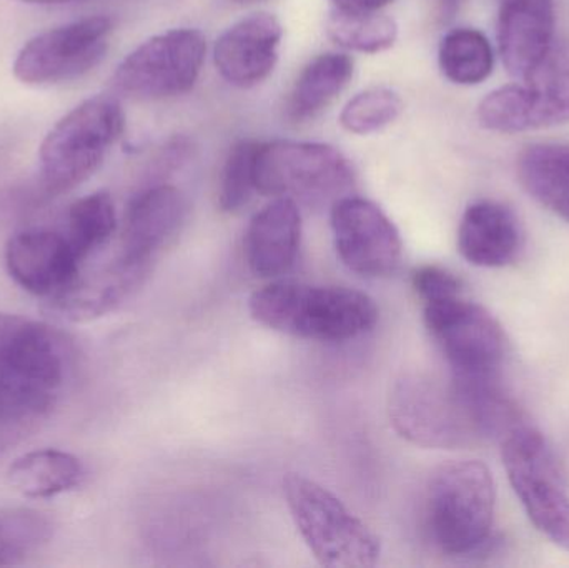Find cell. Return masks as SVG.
Wrapping results in <instances>:
<instances>
[{
  "label": "cell",
  "instance_id": "1",
  "mask_svg": "<svg viewBox=\"0 0 569 568\" xmlns=\"http://www.w3.org/2000/svg\"><path fill=\"white\" fill-rule=\"evenodd\" d=\"M250 313L257 322L298 339L347 342L377 326V303L357 289L272 282L253 292Z\"/></svg>",
  "mask_w": 569,
  "mask_h": 568
},
{
  "label": "cell",
  "instance_id": "2",
  "mask_svg": "<svg viewBox=\"0 0 569 568\" xmlns=\"http://www.w3.org/2000/svg\"><path fill=\"white\" fill-rule=\"evenodd\" d=\"M497 489L480 460H451L428 484L427 519L435 546L451 557L483 552L493 537Z\"/></svg>",
  "mask_w": 569,
  "mask_h": 568
},
{
  "label": "cell",
  "instance_id": "3",
  "mask_svg": "<svg viewBox=\"0 0 569 568\" xmlns=\"http://www.w3.org/2000/svg\"><path fill=\"white\" fill-rule=\"evenodd\" d=\"M72 360V346L59 330L0 313V407H23L47 416Z\"/></svg>",
  "mask_w": 569,
  "mask_h": 568
},
{
  "label": "cell",
  "instance_id": "4",
  "mask_svg": "<svg viewBox=\"0 0 569 568\" xmlns=\"http://www.w3.org/2000/svg\"><path fill=\"white\" fill-rule=\"evenodd\" d=\"M123 129L126 116L113 97H90L66 113L40 143V182L46 192L62 196L86 182Z\"/></svg>",
  "mask_w": 569,
  "mask_h": 568
},
{
  "label": "cell",
  "instance_id": "5",
  "mask_svg": "<svg viewBox=\"0 0 569 568\" xmlns=\"http://www.w3.org/2000/svg\"><path fill=\"white\" fill-rule=\"evenodd\" d=\"M283 494L301 539L320 566H377L380 540L330 490L307 477L288 474Z\"/></svg>",
  "mask_w": 569,
  "mask_h": 568
},
{
  "label": "cell",
  "instance_id": "6",
  "mask_svg": "<svg viewBox=\"0 0 569 568\" xmlns=\"http://www.w3.org/2000/svg\"><path fill=\"white\" fill-rule=\"evenodd\" d=\"M388 412L395 430L427 449H461L485 442L473 409L453 379L401 377L390 393Z\"/></svg>",
  "mask_w": 569,
  "mask_h": 568
},
{
  "label": "cell",
  "instance_id": "7",
  "mask_svg": "<svg viewBox=\"0 0 569 568\" xmlns=\"http://www.w3.org/2000/svg\"><path fill=\"white\" fill-rule=\"evenodd\" d=\"M256 180L263 196L323 207L350 196L355 173L347 157L328 143L272 140L257 150Z\"/></svg>",
  "mask_w": 569,
  "mask_h": 568
},
{
  "label": "cell",
  "instance_id": "8",
  "mask_svg": "<svg viewBox=\"0 0 569 568\" xmlns=\"http://www.w3.org/2000/svg\"><path fill=\"white\" fill-rule=\"evenodd\" d=\"M505 469L528 517L551 542L569 550V490L543 434L523 423L501 442Z\"/></svg>",
  "mask_w": 569,
  "mask_h": 568
},
{
  "label": "cell",
  "instance_id": "9",
  "mask_svg": "<svg viewBox=\"0 0 569 568\" xmlns=\"http://www.w3.org/2000/svg\"><path fill=\"white\" fill-rule=\"evenodd\" d=\"M485 129L527 132L569 122V37L557 40L543 62L523 79L488 93L478 107Z\"/></svg>",
  "mask_w": 569,
  "mask_h": 568
},
{
  "label": "cell",
  "instance_id": "10",
  "mask_svg": "<svg viewBox=\"0 0 569 568\" xmlns=\"http://www.w3.org/2000/svg\"><path fill=\"white\" fill-rule=\"evenodd\" d=\"M206 53L207 39L200 30H167L146 40L119 63L113 87L140 100L182 96L199 80Z\"/></svg>",
  "mask_w": 569,
  "mask_h": 568
},
{
  "label": "cell",
  "instance_id": "11",
  "mask_svg": "<svg viewBox=\"0 0 569 568\" xmlns=\"http://www.w3.org/2000/svg\"><path fill=\"white\" fill-rule=\"evenodd\" d=\"M425 326L457 376H501L508 339L485 307L463 296L425 303Z\"/></svg>",
  "mask_w": 569,
  "mask_h": 568
},
{
  "label": "cell",
  "instance_id": "12",
  "mask_svg": "<svg viewBox=\"0 0 569 568\" xmlns=\"http://www.w3.org/2000/svg\"><path fill=\"white\" fill-rule=\"evenodd\" d=\"M112 30L110 17L93 16L37 33L17 53L13 76L29 86L80 79L102 62Z\"/></svg>",
  "mask_w": 569,
  "mask_h": 568
},
{
  "label": "cell",
  "instance_id": "13",
  "mask_svg": "<svg viewBox=\"0 0 569 568\" xmlns=\"http://www.w3.org/2000/svg\"><path fill=\"white\" fill-rule=\"evenodd\" d=\"M335 249L343 266L368 279L397 272L403 242L390 217L371 200L345 196L331 206Z\"/></svg>",
  "mask_w": 569,
  "mask_h": 568
},
{
  "label": "cell",
  "instance_id": "14",
  "mask_svg": "<svg viewBox=\"0 0 569 568\" xmlns=\"http://www.w3.org/2000/svg\"><path fill=\"white\" fill-rule=\"evenodd\" d=\"M9 276L33 296H59L83 269L66 236L52 230H22L6 247Z\"/></svg>",
  "mask_w": 569,
  "mask_h": 568
},
{
  "label": "cell",
  "instance_id": "15",
  "mask_svg": "<svg viewBox=\"0 0 569 568\" xmlns=\"http://www.w3.org/2000/svg\"><path fill=\"white\" fill-rule=\"evenodd\" d=\"M282 37V23L272 13H253L239 20L217 39V70L227 82L242 89L263 82L279 62Z\"/></svg>",
  "mask_w": 569,
  "mask_h": 568
},
{
  "label": "cell",
  "instance_id": "16",
  "mask_svg": "<svg viewBox=\"0 0 569 568\" xmlns=\"http://www.w3.org/2000/svg\"><path fill=\"white\" fill-rule=\"evenodd\" d=\"M152 266L117 256L106 266L76 277L59 296L49 300L50 309L70 322H89L116 310L146 282Z\"/></svg>",
  "mask_w": 569,
  "mask_h": 568
},
{
  "label": "cell",
  "instance_id": "17",
  "mask_svg": "<svg viewBox=\"0 0 569 568\" xmlns=\"http://www.w3.org/2000/svg\"><path fill=\"white\" fill-rule=\"evenodd\" d=\"M186 213V197L177 187L162 183L142 190L127 209L120 256L152 266L182 229Z\"/></svg>",
  "mask_w": 569,
  "mask_h": 568
},
{
  "label": "cell",
  "instance_id": "18",
  "mask_svg": "<svg viewBox=\"0 0 569 568\" xmlns=\"http://www.w3.org/2000/svg\"><path fill=\"white\" fill-rule=\"evenodd\" d=\"M553 0H500L498 49L505 67L527 79L550 52L555 39Z\"/></svg>",
  "mask_w": 569,
  "mask_h": 568
},
{
  "label": "cell",
  "instance_id": "19",
  "mask_svg": "<svg viewBox=\"0 0 569 568\" xmlns=\"http://www.w3.org/2000/svg\"><path fill=\"white\" fill-rule=\"evenodd\" d=\"M525 246V233L517 213L501 202L471 203L458 227V250L477 267L498 269L513 263Z\"/></svg>",
  "mask_w": 569,
  "mask_h": 568
},
{
  "label": "cell",
  "instance_id": "20",
  "mask_svg": "<svg viewBox=\"0 0 569 568\" xmlns=\"http://www.w3.org/2000/svg\"><path fill=\"white\" fill-rule=\"evenodd\" d=\"M301 216L297 202L276 197L247 227L243 249L250 270L260 279L284 276L300 250Z\"/></svg>",
  "mask_w": 569,
  "mask_h": 568
},
{
  "label": "cell",
  "instance_id": "21",
  "mask_svg": "<svg viewBox=\"0 0 569 568\" xmlns=\"http://www.w3.org/2000/svg\"><path fill=\"white\" fill-rule=\"evenodd\" d=\"M518 179L541 206L569 223V143H533L518 159Z\"/></svg>",
  "mask_w": 569,
  "mask_h": 568
},
{
  "label": "cell",
  "instance_id": "22",
  "mask_svg": "<svg viewBox=\"0 0 569 568\" xmlns=\"http://www.w3.org/2000/svg\"><path fill=\"white\" fill-rule=\"evenodd\" d=\"M86 469L76 456L62 450L43 449L23 454L7 470V480L16 492L29 499H49L77 489Z\"/></svg>",
  "mask_w": 569,
  "mask_h": 568
},
{
  "label": "cell",
  "instance_id": "23",
  "mask_svg": "<svg viewBox=\"0 0 569 568\" xmlns=\"http://www.w3.org/2000/svg\"><path fill=\"white\" fill-rule=\"evenodd\" d=\"M353 77V60L347 53L328 52L305 66L288 97V117L295 122L323 112Z\"/></svg>",
  "mask_w": 569,
  "mask_h": 568
},
{
  "label": "cell",
  "instance_id": "24",
  "mask_svg": "<svg viewBox=\"0 0 569 568\" xmlns=\"http://www.w3.org/2000/svg\"><path fill=\"white\" fill-rule=\"evenodd\" d=\"M441 72L458 86H477L493 72L495 56L490 40L470 27L450 30L438 50Z\"/></svg>",
  "mask_w": 569,
  "mask_h": 568
},
{
  "label": "cell",
  "instance_id": "25",
  "mask_svg": "<svg viewBox=\"0 0 569 568\" xmlns=\"http://www.w3.org/2000/svg\"><path fill=\"white\" fill-rule=\"evenodd\" d=\"M116 229V206L107 192H93L76 200L67 213L66 239L82 266L109 243Z\"/></svg>",
  "mask_w": 569,
  "mask_h": 568
},
{
  "label": "cell",
  "instance_id": "26",
  "mask_svg": "<svg viewBox=\"0 0 569 568\" xmlns=\"http://www.w3.org/2000/svg\"><path fill=\"white\" fill-rule=\"evenodd\" d=\"M328 37L353 52L378 53L393 47L398 26L391 17L378 12H347L333 9L327 20Z\"/></svg>",
  "mask_w": 569,
  "mask_h": 568
},
{
  "label": "cell",
  "instance_id": "27",
  "mask_svg": "<svg viewBox=\"0 0 569 568\" xmlns=\"http://www.w3.org/2000/svg\"><path fill=\"white\" fill-rule=\"evenodd\" d=\"M52 522L39 510H0V567L19 566L52 539Z\"/></svg>",
  "mask_w": 569,
  "mask_h": 568
},
{
  "label": "cell",
  "instance_id": "28",
  "mask_svg": "<svg viewBox=\"0 0 569 568\" xmlns=\"http://www.w3.org/2000/svg\"><path fill=\"white\" fill-rule=\"evenodd\" d=\"M403 110L398 92L390 87H370L348 100L340 113V123L347 132L367 136L393 123Z\"/></svg>",
  "mask_w": 569,
  "mask_h": 568
},
{
  "label": "cell",
  "instance_id": "29",
  "mask_svg": "<svg viewBox=\"0 0 569 568\" xmlns=\"http://www.w3.org/2000/svg\"><path fill=\"white\" fill-rule=\"evenodd\" d=\"M260 142L240 140L230 149L219 182V206L223 212H240L257 192L256 160Z\"/></svg>",
  "mask_w": 569,
  "mask_h": 568
},
{
  "label": "cell",
  "instance_id": "30",
  "mask_svg": "<svg viewBox=\"0 0 569 568\" xmlns=\"http://www.w3.org/2000/svg\"><path fill=\"white\" fill-rule=\"evenodd\" d=\"M413 289L425 303L463 296V282L448 269L440 266H423L415 270Z\"/></svg>",
  "mask_w": 569,
  "mask_h": 568
},
{
  "label": "cell",
  "instance_id": "31",
  "mask_svg": "<svg viewBox=\"0 0 569 568\" xmlns=\"http://www.w3.org/2000/svg\"><path fill=\"white\" fill-rule=\"evenodd\" d=\"M46 413L23 407H0V459L39 426Z\"/></svg>",
  "mask_w": 569,
  "mask_h": 568
},
{
  "label": "cell",
  "instance_id": "32",
  "mask_svg": "<svg viewBox=\"0 0 569 568\" xmlns=\"http://www.w3.org/2000/svg\"><path fill=\"white\" fill-rule=\"evenodd\" d=\"M335 9L347 10V12H378L393 0H331Z\"/></svg>",
  "mask_w": 569,
  "mask_h": 568
},
{
  "label": "cell",
  "instance_id": "33",
  "mask_svg": "<svg viewBox=\"0 0 569 568\" xmlns=\"http://www.w3.org/2000/svg\"><path fill=\"white\" fill-rule=\"evenodd\" d=\"M17 2L33 3V6H59V3L73 2V0H17Z\"/></svg>",
  "mask_w": 569,
  "mask_h": 568
},
{
  "label": "cell",
  "instance_id": "34",
  "mask_svg": "<svg viewBox=\"0 0 569 568\" xmlns=\"http://www.w3.org/2000/svg\"><path fill=\"white\" fill-rule=\"evenodd\" d=\"M441 7H443L445 12L451 13L455 9H457L460 0H440Z\"/></svg>",
  "mask_w": 569,
  "mask_h": 568
},
{
  "label": "cell",
  "instance_id": "35",
  "mask_svg": "<svg viewBox=\"0 0 569 568\" xmlns=\"http://www.w3.org/2000/svg\"><path fill=\"white\" fill-rule=\"evenodd\" d=\"M236 2H239V3H256V2H262V0H236Z\"/></svg>",
  "mask_w": 569,
  "mask_h": 568
}]
</instances>
